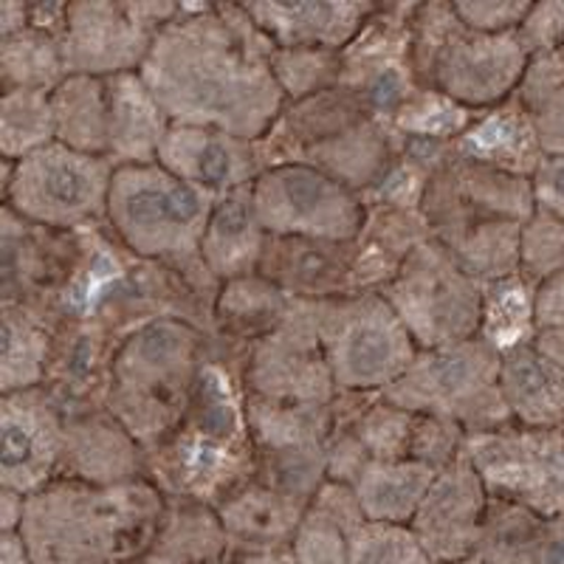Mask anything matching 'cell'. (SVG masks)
Segmentation results:
<instances>
[{
  "instance_id": "obj_1",
  "label": "cell",
  "mask_w": 564,
  "mask_h": 564,
  "mask_svg": "<svg viewBox=\"0 0 564 564\" xmlns=\"http://www.w3.org/2000/svg\"><path fill=\"white\" fill-rule=\"evenodd\" d=\"M139 74L173 124L243 141L263 139L289 105L274 45L243 3H181Z\"/></svg>"
},
{
  "instance_id": "obj_2",
  "label": "cell",
  "mask_w": 564,
  "mask_h": 564,
  "mask_svg": "<svg viewBox=\"0 0 564 564\" xmlns=\"http://www.w3.org/2000/svg\"><path fill=\"white\" fill-rule=\"evenodd\" d=\"M240 372L243 356L212 339L184 421L159 449L148 452V480L167 500L218 508L257 477Z\"/></svg>"
},
{
  "instance_id": "obj_3",
  "label": "cell",
  "mask_w": 564,
  "mask_h": 564,
  "mask_svg": "<svg viewBox=\"0 0 564 564\" xmlns=\"http://www.w3.org/2000/svg\"><path fill=\"white\" fill-rule=\"evenodd\" d=\"M167 497L150 480H52L26 497L18 533L34 564H133L153 551Z\"/></svg>"
},
{
  "instance_id": "obj_4",
  "label": "cell",
  "mask_w": 564,
  "mask_h": 564,
  "mask_svg": "<svg viewBox=\"0 0 564 564\" xmlns=\"http://www.w3.org/2000/svg\"><path fill=\"white\" fill-rule=\"evenodd\" d=\"M430 235L486 285L520 276L522 231L536 212L533 181L475 159H452L423 186Z\"/></svg>"
},
{
  "instance_id": "obj_5",
  "label": "cell",
  "mask_w": 564,
  "mask_h": 564,
  "mask_svg": "<svg viewBox=\"0 0 564 564\" xmlns=\"http://www.w3.org/2000/svg\"><path fill=\"white\" fill-rule=\"evenodd\" d=\"M212 336L181 319H155L124 336L110 370L105 410L153 452L193 404Z\"/></svg>"
},
{
  "instance_id": "obj_6",
  "label": "cell",
  "mask_w": 564,
  "mask_h": 564,
  "mask_svg": "<svg viewBox=\"0 0 564 564\" xmlns=\"http://www.w3.org/2000/svg\"><path fill=\"white\" fill-rule=\"evenodd\" d=\"M520 32L482 34L460 23L449 3L412 9V68L417 83L471 113L500 108L520 90L531 65Z\"/></svg>"
},
{
  "instance_id": "obj_7",
  "label": "cell",
  "mask_w": 564,
  "mask_h": 564,
  "mask_svg": "<svg viewBox=\"0 0 564 564\" xmlns=\"http://www.w3.org/2000/svg\"><path fill=\"white\" fill-rule=\"evenodd\" d=\"M215 204V195L175 178L161 164H130L113 173L105 229L139 260L173 265L198 282L220 285L200 257Z\"/></svg>"
},
{
  "instance_id": "obj_8",
  "label": "cell",
  "mask_w": 564,
  "mask_h": 564,
  "mask_svg": "<svg viewBox=\"0 0 564 564\" xmlns=\"http://www.w3.org/2000/svg\"><path fill=\"white\" fill-rule=\"evenodd\" d=\"M500 361L502 352L486 336L421 350L381 395L412 415L455 423L466 435L500 430L513 423L502 401Z\"/></svg>"
},
{
  "instance_id": "obj_9",
  "label": "cell",
  "mask_w": 564,
  "mask_h": 564,
  "mask_svg": "<svg viewBox=\"0 0 564 564\" xmlns=\"http://www.w3.org/2000/svg\"><path fill=\"white\" fill-rule=\"evenodd\" d=\"M379 294L401 316L417 350L460 345L482 334L486 282L435 238L423 240Z\"/></svg>"
},
{
  "instance_id": "obj_10",
  "label": "cell",
  "mask_w": 564,
  "mask_h": 564,
  "mask_svg": "<svg viewBox=\"0 0 564 564\" xmlns=\"http://www.w3.org/2000/svg\"><path fill=\"white\" fill-rule=\"evenodd\" d=\"M314 314L336 392L381 395L421 352L379 291L314 302Z\"/></svg>"
},
{
  "instance_id": "obj_11",
  "label": "cell",
  "mask_w": 564,
  "mask_h": 564,
  "mask_svg": "<svg viewBox=\"0 0 564 564\" xmlns=\"http://www.w3.org/2000/svg\"><path fill=\"white\" fill-rule=\"evenodd\" d=\"M113 161L77 153L59 141L18 164L3 161V209L54 231H83L105 224Z\"/></svg>"
},
{
  "instance_id": "obj_12",
  "label": "cell",
  "mask_w": 564,
  "mask_h": 564,
  "mask_svg": "<svg viewBox=\"0 0 564 564\" xmlns=\"http://www.w3.org/2000/svg\"><path fill=\"white\" fill-rule=\"evenodd\" d=\"M463 457L471 463L491 500L522 508L542 522L564 517V426L531 430L508 423L466 435Z\"/></svg>"
},
{
  "instance_id": "obj_13",
  "label": "cell",
  "mask_w": 564,
  "mask_h": 564,
  "mask_svg": "<svg viewBox=\"0 0 564 564\" xmlns=\"http://www.w3.org/2000/svg\"><path fill=\"white\" fill-rule=\"evenodd\" d=\"M251 198L271 238L356 243L367 220V200L356 189L308 164L265 167L251 184Z\"/></svg>"
},
{
  "instance_id": "obj_14",
  "label": "cell",
  "mask_w": 564,
  "mask_h": 564,
  "mask_svg": "<svg viewBox=\"0 0 564 564\" xmlns=\"http://www.w3.org/2000/svg\"><path fill=\"white\" fill-rule=\"evenodd\" d=\"M181 3L74 0L68 3L59 52L68 77L110 79L141 70L155 37Z\"/></svg>"
},
{
  "instance_id": "obj_15",
  "label": "cell",
  "mask_w": 564,
  "mask_h": 564,
  "mask_svg": "<svg viewBox=\"0 0 564 564\" xmlns=\"http://www.w3.org/2000/svg\"><path fill=\"white\" fill-rule=\"evenodd\" d=\"M246 417L254 441L257 477L302 502L327 480V449L334 435L330 406H289L246 392Z\"/></svg>"
},
{
  "instance_id": "obj_16",
  "label": "cell",
  "mask_w": 564,
  "mask_h": 564,
  "mask_svg": "<svg viewBox=\"0 0 564 564\" xmlns=\"http://www.w3.org/2000/svg\"><path fill=\"white\" fill-rule=\"evenodd\" d=\"M243 390L289 406H330L334 372L327 367L314 302H291L289 316L243 352Z\"/></svg>"
},
{
  "instance_id": "obj_17",
  "label": "cell",
  "mask_w": 564,
  "mask_h": 564,
  "mask_svg": "<svg viewBox=\"0 0 564 564\" xmlns=\"http://www.w3.org/2000/svg\"><path fill=\"white\" fill-rule=\"evenodd\" d=\"M85 254L83 231H54L3 209V300L63 319L59 308Z\"/></svg>"
},
{
  "instance_id": "obj_18",
  "label": "cell",
  "mask_w": 564,
  "mask_h": 564,
  "mask_svg": "<svg viewBox=\"0 0 564 564\" xmlns=\"http://www.w3.org/2000/svg\"><path fill=\"white\" fill-rule=\"evenodd\" d=\"M65 412L45 387L0 395V491L32 497L57 480Z\"/></svg>"
},
{
  "instance_id": "obj_19",
  "label": "cell",
  "mask_w": 564,
  "mask_h": 564,
  "mask_svg": "<svg viewBox=\"0 0 564 564\" xmlns=\"http://www.w3.org/2000/svg\"><path fill=\"white\" fill-rule=\"evenodd\" d=\"M491 497L466 457L437 475L417 508L412 531L435 564H468L480 553Z\"/></svg>"
},
{
  "instance_id": "obj_20",
  "label": "cell",
  "mask_w": 564,
  "mask_h": 564,
  "mask_svg": "<svg viewBox=\"0 0 564 564\" xmlns=\"http://www.w3.org/2000/svg\"><path fill=\"white\" fill-rule=\"evenodd\" d=\"M119 339L94 319L65 316L57 327L45 390L65 417L105 410Z\"/></svg>"
},
{
  "instance_id": "obj_21",
  "label": "cell",
  "mask_w": 564,
  "mask_h": 564,
  "mask_svg": "<svg viewBox=\"0 0 564 564\" xmlns=\"http://www.w3.org/2000/svg\"><path fill=\"white\" fill-rule=\"evenodd\" d=\"M381 3L370 0H263L243 3L254 26L285 52L345 54L367 29Z\"/></svg>"
},
{
  "instance_id": "obj_22",
  "label": "cell",
  "mask_w": 564,
  "mask_h": 564,
  "mask_svg": "<svg viewBox=\"0 0 564 564\" xmlns=\"http://www.w3.org/2000/svg\"><path fill=\"white\" fill-rule=\"evenodd\" d=\"M155 164L215 198L254 184L257 175L263 173L257 141L193 124H170Z\"/></svg>"
},
{
  "instance_id": "obj_23",
  "label": "cell",
  "mask_w": 564,
  "mask_h": 564,
  "mask_svg": "<svg viewBox=\"0 0 564 564\" xmlns=\"http://www.w3.org/2000/svg\"><path fill=\"white\" fill-rule=\"evenodd\" d=\"M257 274L300 302H334L359 294L356 243L269 235Z\"/></svg>"
},
{
  "instance_id": "obj_24",
  "label": "cell",
  "mask_w": 564,
  "mask_h": 564,
  "mask_svg": "<svg viewBox=\"0 0 564 564\" xmlns=\"http://www.w3.org/2000/svg\"><path fill=\"white\" fill-rule=\"evenodd\" d=\"M57 480L124 486L148 480V452L108 410L65 417V449Z\"/></svg>"
},
{
  "instance_id": "obj_25",
  "label": "cell",
  "mask_w": 564,
  "mask_h": 564,
  "mask_svg": "<svg viewBox=\"0 0 564 564\" xmlns=\"http://www.w3.org/2000/svg\"><path fill=\"white\" fill-rule=\"evenodd\" d=\"M500 390L513 423L531 430L564 426V367L547 359L533 339L502 350Z\"/></svg>"
},
{
  "instance_id": "obj_26",
  "label": "cell",
  "mask_w": 564,
  "mask_h": 564,
  "mask_svg": "<svg viewBox=\"0 0 564 564\" xmlns=\"http://www.w3.org/2000/svg\"><path fill=\"white\" fill-rule=\"evenodd\" d=\"M308 502L296 500L291 494L276 491L260 480L246 482L218 511L224 522L229 551H285L296 536Z\"/></svg>"
},
{
  "instance_id": "obj_27",
  "label": "cell",
  "mask_w": 564,
  "mask_h": 564,
  "mask_svg": "<svg viewBox=\"0 0 564 564\" xmlns=\"http://www.w3.org/2000/svg\"><path fill=\"white\" fill-rule=\"evenodd\" d=\"M108 85V159L113 167L155 164L161 141L170 130L167 113L161 110L141 74H119Z\"/></svg>"
},
{
  "instance_id": "obj_28",
  "label": "cell",
  "mask_w": 564,
  "mask_h": 564,
  "mask_svg": "<svg viewBox=\"0 0 564 564\" xmlns=\"http://www.w3.org/2000/svg\"><path fill=\"white\" fill-rule=\"evenodd\" d=\"M421 206L367 204V220L356 238V289L359 294L381 291L406 257L430 240Z\"/></svg>"
},
{
  "instance_id": "obj_29",
  "label": "cell",
  "mask_w": 564,
  "mask_h": 564,
  "mask_svg": "<svg viewBox=\"0 0 564 564\" xmlns=\"http://www.w3.org/2000/svg\"><path fill=\"white\" fill-rule=\"evenodd\" d=\"M265 240H269V235L257 220L249 184L218 198V204L212 209L209 226H206L204 243H200V257H204L209 274L220 285H226V282L257 274Z\"/></svg>"
},
{
  "instance_id": "obj_30",
  "label": "cell",
  "mask_w": 564,
  "mask_h": 564,
  "mask_svg": "<svg viewBox=\"0 0 564 564\" xmlns=\"http://www.w3.org/2000/svg\"><path fill=\"white\" fill-rule=\"evenodd\" d=\"M59 322L23 302H0V395L45 384Z\"/></svg>"
},
{
  "instance_id": "obj_31",
  "label": "cell",
  "mask_w": 564,
  "mask_h": 564,
  "mask_svg": "<svg viewBox=\"0 0 564 564\" xmlns=\"http://www.w3.org/2000/svg\"><path fill=\"white\" fill-rule=\"evenodd\" d=\"M435 466L421 460H370L347 486L356 491L361 513L370 522L412 525L417 508L437 480Z\"/></svg>"
},
{
  "instance_id": "obj_32",
  "label": "cell",
  "mask_w": 564,
  "mask_h": 564,
  "mask_svg": "<svg viewBox=\"0 0 564 564\" xmlns=\"http://www.w3.org/2000/svg\"><path fill=\"white\" fill-rule=\"evenodd\" d=\"M455 155L482 161L508 173L528 175V178H533L545 159L533 135L531 119L517 97L500 108L477 113L471 128L455 141Z\"/></svg>"
},
{
  "instance_id": "obj_33",
  "label": "cell",
  "mask_w": 564,
  "mask_h": 564,
  "mask_svg": "<svg viewBox=\"0 0 564 564\" xmlns=\"http://www.w3.org/2000/svg\"><path fill=\"white\" fill-rule=\"evenodd\" d=\"M365 522L356 491L347 482L325 480L308 502L291 542L296 564H347L352 531Z\"/></svg>"
},
{
  "instance_id": "obj_34",
  "label": "cell",
  "mask_w": 564,
  "mask_h": 564,
  "mask_svg": "<svg viewBox=\"0 0 564 564\" xmlns=\"http://www.w3.org/2000/svg\"><path fill=\"white\" fill-rule=\"evenodd\" d=\"M291 302V296L282 294L260 274L226 282L215 302L212 339L243 356L257 339L271 334L289 316Z\"/></svg>"
},
{
  "instance_id": "obj_35",
  "label": "cell",
  "mask_w": 564,
  "mask_h": 564,
  "mask_svg": "<svg viewBox=\"0 0 564 564\" xmlns=\"http://www.w3.org/2000/svg\"><path fill=\"white\" fill-rule=\"evenodd\" d=\"M57 141L77 153L108 159V85L97 77H65L52 90Z\"/></svg>"
},
{
  "instance_id": "obj_36",
  "label": "cell",
  "mask_w": 564,
  "mask_h": 564,
  "mask_svg": "<svg viewBox=\"0 0 564 564\" xmlns=\"http://www.w3.org/2000/svg\"><path fill=\"white\" fill-rule=\"evenodd\" d=\"M517 99L531 119L542 155L564 153V48L533 54Z\"/></svg>"
},
{
  "instance_id": "obj_37",
  "label": "cell",
  "mask_w": 564,
  "mask_h": 564,
  "mask_svg": "<svg viewBox=\"0 0 564 564\" xmlns=\"http://www.w3.org/2000/svg\"><path fill=\"white\" fill-rule=\"evenodd\" d=\"M153 551L170 553L193 564H218L229 553V539L215 508L167 500Z\"/></svg>"
},
{
  "instance_id": "obj_38",
  "label": "cell",
  "mask_w": 564,
  "mask_h": 564,
  "mask_svg": "<svg viewBox=\"0 0 564 564\" xmlns=\"http://www.w3.org/2000/svg\"><path fill=\"white\" fill-rule=\"evenodd\" d=\"M68 77L59 52V37L26 26L23 32L0 37V88L3 90H54Z\"/></svg>"
},
{
  "instance_id": "obj_39",
  "label": "cell",
  "mask_w": 564,
  "mask_h": 564,
  "mask_svg": "<svg viewBox=\"0 0 564 564\" xmlns=\"http://www.w3.org/2000/svg\"><path fill=\"white\" fill-rule=\"evenodd\" d=\"M57 141L52 90H3L0 94V161L18 164Z\"/></svg>"
},
{
  "instance_id": "obj_40",
  "label": "cell",
  "mask_w": 564,
  "mask_h": 564,
  "mask_svg": "<svg viewBox=\"0 0 564 564\" xmlns=\"http://www.w3.org/2000/svg\"><path fill=\"white\" fill-rule=\"evenodd\" d=\"M533 294L536 285L525 276H511L486 285V319L482 334L497 350L533 339Z\"/></svg>"
},
{
  "instance_id": "obj_41",
  "label": "cell",
  "mask_w": 564,
  "mask_h": 564,
  "mask_svg": "<svg viewBox=\"0 0 564 564\" xmlns=\"http://www.w3.org/2000/svg\"><path fill=\"white\" fill-rule=\"evenodd\" d=\"M347 564H435L410 525L365 520L350 536Z\"/></svg>"
},
{
  "instance_id": "obj_42",
  "label": "cell",
  "mask_w": 564,
  "mask_h": 564,
  "mask_svg": "<svg viewBox=\"0 0 564 564\" xmlns=\"http://www.w3.org/2000/svg\"><path fill=\"white\" fill-rule=\"evenodd\" d=\"M274 74L289 102H300L327 88H336L341 77V54L330 52H285L274 48Z\"/></svg>"
},
{
  "instance_id": "obj_43",
  "label": "cell",
  "mask_w": 564,
  "mask_h": 564,
  "mask_svg": "<svg viewBox=\"0 0 564 564\" xmlns=\"http://www.w3.org/2000/svg\"><path fill=\"white\" fill-rule=\"evenodd\" d=\"M558 271H564V224L536 206L522 231L520 274L531 285H539Z\"/></svg>"
},
{
  "instance_id": "obj_44",
  "label": "cell",
  "mask_w": 564,
  "mask_h": 564,
  "mask_svg": "<svg viewBox=\"0 0 564 564\" xmlns=\"http://www.w3.org/2000/svg\"><path fill=\"white\" fill-rule=\"evenodd\" d=\"M533 345L564 367V271L539 282L533 294Z\"/></svg>"
},
{
  "instance_id": "obj_45",
  "label": "cell",
  "mask_w": 564,
  "mask_h": 564,
  "mask_svg": "<svg viewBox=\"0 0 564 564\" xmlns=\"http://www.w3.org/2000/svg\"><path fill=\"white\" fill-rule=\"evenodd\" d=\"M466 29L482 34H508L525 26L533 3L528 0H452Z\"/></svg>"
},
{
  "instance_id": "obj_46",
  "label": "cell",
  "mask_w": 564,
  "mask_h": 564,
  "mask_svg": "<svg viewBox=\"0 0 564 564\" xmlns=\"http://www.w3.org/2000/svg\"><path fill=\"white\" fill-rule=\"evenodd\" d=\"M531 54L564 48V0H542L533 3L525 26L520 29Z\"/></svg>"
},
{
  "instance_id": "obj_47",
  "label": "cell",
  "mask_w": 564,
  "mask_h": 564,
  "mask_svg": "<svg viewBox=\"0 0 564 564\" xmlns=\"http://www.w3.org/2000/svg\"><path fill=\"white\" fill-rule=\"evenodd\" d=\"M531 181L539 209L551 212L553 218L564 224V153L545 155Z\"/></svg>"
},
{
  "instance_id": "obj_48",
  "label": "cell",
  "mask_w": 564,
  "mask_h": 564,
  "mask_svg": "<svg viewBox=\"0 0 564 564\" xmlns=\"http://www.w3.org/2000/svg\"><path fill=\"white\" fill-rule=\"evenodd\" d=\"M218 564H296L291 547L285 551H229Z\"/></svg>"
},
{
  "instance_id": "obj_49",
  "label": "cell",
  "mask_w": 564,
  "mask_h": 564,
  "mask_svg": "<svg viewBox=\"0 0 564 564\" xmlns=\"http://www.w3.org/2000/svg\"><path fill=\"white\" fill-rule=\"evenodd\" d=\"M26 511V497L14 491H0V533H18Z\"/></svg>"
},
{
  "instance_id": "obj_50",
  "label": "cell",
  "mask_w": 564,
  "mask_h": 564,
  "mask_svg": "<svg viewBox=\"0 0 564 564\" xmlns=\"http://www.w3.org/2000/svg\"><path fill=\"white\" fill-rule=\"evenodd\" d=\"M0 564H34L20 533H0Z\"/></svg>"
},
{
  "instance_id": "obj_51",
  "label": "cell",
  "mask_w": 564,
  "mask_h": 564,
  "mask_svg": "<svg viewBox=\"0 0 564 564\" xmlns=\"http://www.w3.org/2000/svg\"><path fill=\"white\" fill-rule=\"evenodd\" d=\"M133 564H193V562H186V558H178V556H170V553H161V551H148L141 558H135Z\"/></svg>"
}]
</instances>
